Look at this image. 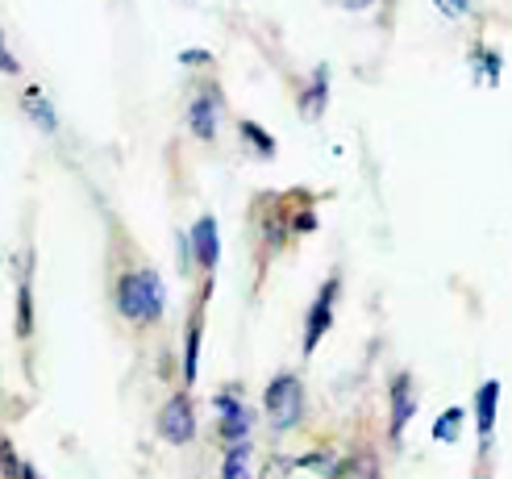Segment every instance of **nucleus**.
<instances>
[{
  "mask_svg": "<svg viewBox=\"0 0 512 479\" xmlns=\"http://www.w3.org/2000/svg\"><path fill=\"white\" fill-rule=\"evenodd\" d=\"M292 467H296L292 459H271V463L263 467V479H288V475H292Z\"/></svg>",
  "mask_w": 512,
  "mask_h": 479,
  "instance_id": "18",
  "label": "nucleus"
},
{
  "mask_svg": "<svg viewBox=\"0 0 512 479\" xmlns=\"http://www.w3.org/2000/svg\"><path fill=\"white\" fill-rule=\"evenodd\" d=\"M192 255L204 271H213L221 263V238H217V217L204 213L196 225H192Z\"/></svg>",
  "mask_w": 512,
  "mask_h": 479,
  "instance_id": "7",
  "label": "nucleus"
},
{
  "mask_svg": "<svg viewBox=\"0 0 512 479\" xmlns=\"http://www.w3.org/2000/svg\"><path fill=\"white\" fill-rule=\"evenodd\" d=\"M338 5H342V9H371L375 0H338Z\"/></svg>",
  "mask_w": 512,
  "mask_h": 479,
  "instance_id": "21",
  "label": "nucleus"
},
{
  "mask_svg": "<svg viewBox=\"0 0 512 479\" xmlns=\"http://www.w3.org/2000/svg\"><path fill=\"white\" fill-rule=\"evenodd\" d=\"M475 67H479V80H488V84H496L500 80V55H492V50H475Z\"/></svg>",
  "mask_w": 512,
  "mask_h": 479,
  "instance_id": "15",
  "label": "nucleus"
},
{
  "mask_svg": "<svg viewBox=\"0 0 512 479\" xmlns=\"http://www.w3.org/2000/svg\"><path fill=\"white\" fill-rule=\"evenodd\" d=\"M0 71H5V75H13V71H17V59L9 55V46H5V38H0Z\"/></svg>",
  "mask_w": 512,
  "mask_h": 479,
  "instance_id": "19",
  "label": "nucleus"
},
{
  "mask_svg": "<svg viewBox=\"0 0 512 479\" xmlns=\"http://www.w3.org/2000/svg\"><path fill=\"white\" fill-rule=\"evenodd\" d=\"M263 409L275 434H288L304 421V388H300V375H275L263 392Z\"/></svg>",
  "mask_w": 512,
  "mask_h": 479,
  "instance_id": "2",
  "label": "nucleus"
},
{
  "mask_svg": "<svg viewBox=\"0 0 512 479\" xmlns=\"http://www.w3.org/2000/svg\"><path fill=\"white\" fill-rule=\"evenodd\" d=\"M217 121H221V96L213 88H204L192 105H188V125L196 138H213L217 134Z\"/></svg>",
  "mask_w": 512,
  "mask_h": 479,
  "instance_id": "8",
  "label": "nucleus"
},
{
  "mask_svg": "<svg viewBox=\"0 0 512 479\" xmlns=\"http://www.w3.org/2000/svg\"><path fill=\"white\" fill-rule=\"evenodd\" d=\"M433 5H438V13H442V17H450V21L471 13V0H433Z\"/></svg>",
  "mask_w": 512,
  "mask_h": 479,
  "instance_id": "17",
  "label": "nucleus"
},
{
  "mask_svg": "<svg viewBox=\"0 0 512 479\" xmlns=\"http://www.w3.org/2000/svg\"><path fill=\"white\" fill-rule=\"evenodd\" d=\"M117 313L134 325L159 321L167 309V292H163V275L155 267H134L117 280Z\"/></svg>",
  "mask_w": 512,
  "mask_h": 479,
  "instance_id": "1",
  "label": "nucleus"
},
{
  "mask_svg": "<svg viewBox=\"0 0 512 479\" xmlns=\"http://www.w3.org/2000/svg\"><path fill=\"white\" fill-rule=\"evenodd\" d=\"M325 92H329V71L321 67V71H313V84H309V92H304V100H300V113L309 121H317L325 113V100H329Z\"/></svg>",
  "mask_w": 512,
  "mask_h": 479,
  "instance_id": "10",
  "label": "nucleus"
},
{
  "mask_svg": "<svg viewBox=\"0 0 512 479\" xmlns=\"http://www.w3.org/2000/svg\"><path fill=\"white\" fill-rule=\"evenodd\" d=\"M217 417H221V438L229 446H238V442H250V425H254V413L238 400V392H221L217 400Z\"/></svg>",
  "mask_w": 512,
  "mask_h": 479,
  "instance_id": "5",
  "label": "nucleus"
},
{
  "mask_svg": "<svg viewBox=\"0 0 512 479\" xmlns=\"http://www.w3.org/2000/svg\"><path fill=\"white\" fill-rule=\"evenodd\" d=\"M221 479H254L250 475V442L229 446V455L221 463Z\"/></svg>",
  "mask_w": 512,
  "mask_h": 479,
  "instance_id": "12",
  "label": "nucleus"
},
{
  "mask_svg": "<svg viewBox=\"0 0 512 479\" xmlns=\"http://www.w3.org/2000/svg\"><path fill=\"white\" fill-rule=\"evenodd\" d=\"M388 400H392V442H400V438H404V425L413 421V413H417L413 375H408V371H400L396 380H392V392H388Z\"/></svg>",
  "mask_w": 512,
  "mask_h": 479,
  "instance_id": "6",
  "label": "nucleus"
},
{
  "mask_svg": "<svg viewBox=\"0 0 512 479\" xmlns=\"http://www.w3.org/2000/svg\"><path fill=\"white\" fill-rule=\"evenodd\" d=\"M179 59H184V63H209V55H204V50H184Z\"/></svg>",
  "mask_w": 512,
  "mask_h": 479,
  "instance_id": "20",
  "label": "nucleus"
},
{
  "mask_svg": "<svg viewBox=\"0 0 512 479\" xmlns=\"http://www.w3.org/2000/svg\"><path fill=\"white\" fill-rule=\"evenodd\" d=\"M458 434H463V409H446L438 417V425H433V438L438 442H458Z\"/></svg>",
  "mask_w": 512,
  "mask_h": 479,
  "instance_id": "13",
  "label": "nucleus"
},
{
  "mask_svg": "<svg viewBox=\"0 0 512 479\" xmlns=\"http://www.w3.org/2000/svg\"><path fill=\"white\" fill-rule=\"evenodd\" d=\"M196 355H200V321L188 325V346H184V380L196 384Z\"/></svg>",
  "mask_w": 512,
  "mask_h": 479,
  "instance_id": "14",
  "label": "nucleus"
},
{
  "mask_svg": "<svg viewBox=\"0 0 512 479\" xmlns=\"http://www.w3.org/2000/svg\"><path fill=\"white\" fill-rule=\"evenodd\" d=\"M338 288H342V280H338V275H329V280H325V288H321V296L313 300L309 317H304V355H313V350H317V342L329 334V325H334Z\"/></svg>",
  "mask_w": 512,
  "mask_h": 479,
  "instance_id": "3",
  "label": "nucleus"
},
{
  "mask_svg": "<svg viewBox=\"0 0 512 479\" xmlns=\"http://www.w3.org/2000/svg\"><path fill=\"white\" fill-rule=\"evenodd\" d=\"M242 138H246V142H254V146H259L263 155H275V142H271V138H267V134L259 130V125H254V121H242Z\"/></svg>",
  "mask_w": 512,
  "mask_h": 479,
  "instance_id": "16",
  "label": "nucleus"
},
{
  "mask_svg": "<svg viewBox=\"0 0 512 479\" xmlns=\"http://www.w3.org/2000/svg\"><path fill=\"white\" fill-rule=\"evenodd\" d=\"M496 400H500V384L488 380L479 392H475V434H479V446L488 450L492 442V430H496Z\"/></svg>",
  "mask_w": 512,
  "mask_h": 479,
  "instance_id": "9",
  "label": "nucleus"
},
{
  "mask_svg": "<svg viewBox=\"0 0 512 479\" xmlns=\"http://www.w3.org/2000/svg\"><path fill=\"white\" fill-rule=\"evenodd\" d=\"M159 434H163V442H171V446H188V442L196 438V413H192L188 392L171 396L167 405H163V413H159Z\"/></svg>",
  "mask_w": 512,
  "mask_h": 479,
  "instance_id": "4",
  "label": "nucleus"
},
{
  "mask_svg": "<svg viewBox=\"0 0 512 479\" xmlns=\"http://www.w3.org/2000/svg\"><path fill=\"white\" fill-rule=\"evenodd\" d=\"M21 109H25V113H30V117H34V121L42 125V130H46V134H50V130H59V117H55V109H50V105H46V96H42L38 88H30V92H25V96H21Z\"/></svg>",
  "mask_w": 512,
  "mask_h": 479,
  "instance_id": "11",
  "label": "nucleus"
}]
</instances>
